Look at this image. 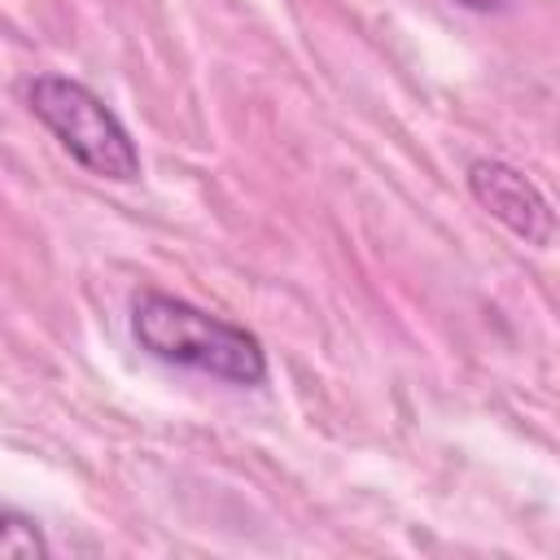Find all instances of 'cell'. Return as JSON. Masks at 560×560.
<instances>
[{
	"mask_svg": "<svg viewBox=\"0 0 560 560\" xmlns=\"http://www.w3.org/2000/svg\"><path fill=\"white\" fill-rule=\"evenodd\" d=\"M131 337L140 350L175 368H192L232 385L267 381V354L254 332L158 289H140L131 298Z\"/></svg>",
	"mask_w": 560,
	"mask_h": 560,
	"instance_id": "cell-1",
	"label": "cell"
},
{
	"mask_svg": "<svg viewBox=\"0 0 560 560\" xmlns=\"http://www.w3.org/2000/svg\"><path fill=\"white\" fill-rule=\"evenodd\" d=\"M22 92H26L31 114L61 140V149L79 166H88L92 175L118 179V184L140 175V153L127 127L92 88L66 74H35Z\"/></svg>",
	"mask_w": 560,
	"mask_h": 560,
	"instance_id": "cell-2",
	"label": "cell"
},
{
	"mask_svg": "<svg viewBox=\"0 0 560 560\" xmlns=\"http://www.w3.org/2000/svg\"><path fill=\"white\" fill-rule=\"evenodd\" d=\"M468 188L521 241H529V245H547L551 241V206H547V197L521 171H512L508 162H490V158L472 162L468 166Z\"/></svg>",
	"mask_w": 560,
	"mask_h": 560,
	"instance_id": "cell-3",
	"label": "cell"
},
{
	"mask_svg": "<svg viewBox=\"0 0 560 560\" xmlns=\"http://www.w3.org/2000/svg\"><path fill=\"white\" fill-rule=\"evenodd\" d=\"M48 538L35 516L0 503V556H48Z\"/></svg>",
	"mask_w": 560,
	"mask_h": 560,
	"instance_id": "cell-4",
	"label": "cell"
},
{
	"mask_svg": "<svg viewBox=\"0 0 560 560\" xmlns=\"http://www.w3.org/2000/svg\"><path fill=\"white\" fill-rule=\"evenodd\" d=\"M455 4H464V9H472V13H490V9H499L503 0H455Z\"/></svg>",
	"mask_w": 560,
	"mask_h": 560,
	"instance_id": "cell-5",
	"label": "cell"
}]
</instances>
